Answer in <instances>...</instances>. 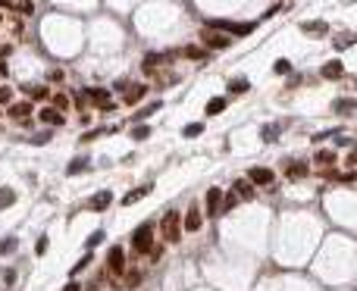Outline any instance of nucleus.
Masks as SVG:
<instances>
[{"mask_svg": "<svg viewBox=\"0 0 357 291\" xmlns=\"http://www.w3.org/2000/svg\"><path fill=\"white\" fill-rule=\"evenodd\" d=\"M341 76H345V66H341V60H329L323 66V79H329V82H338Z\"/></svg>", "mask_w": 357, "mask_h": 291, "instance_id": "nucleus-11", "label": "nucleus"}, {"mask_svg": "<svg viewBox=\"0 0 357 291\" xmlns=\"http://www.w3.org/2000/svg\"><path fill=\"white\" fill-rule=\"evenodd\" d=\"M16 247H19V241L10 235V238H4V241H0V254L7 257V254H13V251H16Z\"/></svg>", "mask_w": 357, "mask_h": 291, "instance_id": "nucleus-27", "label": "nucleus"}, {"mask_svg": "<svg viewBox=\"0 0 357 291\" xmlns=\"http://www.w3.org/2000/svg\"><path fill=\"white\" fill-rule=\"evenodd\" d=\"M260 138H263L266 144H269V141H276V138H279V128H276V125H266V128H263V135H260Z\"/></svg>", "mask_w": 357, "mask_h": 291, "instance_id": "nucleus-32", "label": "nucleus"}, {"mask_svg": "<svg viewBox=\"0 0 357 291\" xmlns=\"http://www.w3.org/2000/svg\"><path fill=\"white\" fill-rule=\"evenodd\" d=\"M204 44L207 47H213V50H226L232 44V35H226V32H217V28H204Z\"/></svg>", "mask_w": 357, "mask_h": 291, "instance_id": "nucleus-4", "label": "nucleus"}, {"mask_svg": "<svg viewBox=\"0 0 357 291\" xmlns=\"http://www.w3.org/2000/svg\"><path fill=\"white\" fill-rule=\"evenodd\" d=\"M13 100V88H7V85H0V104H10Z\"/></svg>", "mask_w": 357, "mask_h": 291, "instance_id": "nucleus-38", "label": "nucleus"}, {"mask_svg": "<svg viewBox=\"0 0 357 291\" xmlns=\"http://www.w3.org/2000/svg\"><path fill=\"white\" fill-rule=\"evenodd\" d=\"M28 97H35V100H44L47 97V88H25Z\"/></svg>", "mask_w": 357, "mask_h": 291, "instance_id": "nucleus-36", "label": "nucleus"}, {"mask_svg": "<svg viewBox=\"0 0 357 291\" xmlns=\"http://www.w3.org/2000/svg\"><path fill=\"white\" fill-rule=\"evenodd\" d=\"M345 163H348V169H351V166H354V163H357V151H351V154H348V157H345Z\"/></svg>", "mask_w": 357, "mask_h": 291, "instance_id": "nucleus-44", "label": "nucleus"}, {"mask_svg": "<svg viewBox=\"0 0 357 291\" xmlns=\"http://www.w3.org/2000/svg\"><path fill=\"white\" fill-rule=\"evenodd\" d=\"M38 119L44 122V125H63V122H66V113L53 110V107H44V110L38 113Z\"/></svg>", "mask_w": 357, "mask_h": 291, "instance_id": "nucleus-9", "label": "nucleus"}, {"mask_svg": "<svg viewBox=\"0 0 357 291\" xmlns=\"http://www.w3.org/2000/svg\"><path fill=\"white\" fill-rule=\"evenodd\" d=\"M157 110H160V104H148L145 110H138V113H135V119H145V116H151V113H157Z\"/></svg>", "mask_w": 357, "mask_h": 291, "instance_id": "nucleus-35", "label": "nucleus"}, {"mask_svg": "<svg viewBox=\"0 0 357 291\" xmlns=\"http://www.w3.org/2000/svg\"><path fill=\"white\" fill-rule=\"evenodd\" d=\"M50 107H53V110H60V113H66V110H69V97H63V94L50 97Z\"/></svg>", "mask_w": 357, "mask_h": 291, "instance_id": "nucleus-28", "label": "nucleus"}, {"mask_svg": "<svg viewBox=\"0 0 357 291\" xmlns=\"http://www.w3.org/2000/svg\"><path fill=\"white\" fill-rule=\"evenodd\" d=\"M301 32L310 35V38H323L326 32H329V25H326V22H304V25H301Z\"/></svg>", "mask_w": 357, "mask_h": 291, "instance_id": "nucleus-13", "label": "nucleus"}, {"mask_svg": "<svg viewBox=\"0 0 357 291\" xmlns=\"http://www.w3.org/2000/svg\"><path fill=\"white\" fill-rule=\"evenodd\" d=\"M151 188H154V185H138V188H132V191L122 197V203L128 207V203H135V200H141V197H148V194H151Z\"/></svg>", "mask_w": 357, "mask_h": 291, "instance_id": "nucleus-14", "label": "nucleus"}, {"mask_svg": "<svg viewBox=\"0 0 357 291\" xmlns=\"http://www.w3.org/2000/svg\"><path fill=\"white\" fill-rule=\"evenodd\" d=\"M235 207H238V194H235V191L223 194V200H220V213H229V210H235Z\"/></svg>", "mask_w": 357, "mask_h": 291, "instance_id": "nucleus-23", "label": "nucleus"}, {"mask_svg": "<svg viewBox=\"0 0 357 291\" xmlns=\"http://www.w3.org/2000/svg\"><path fill=\"white\" fill-rule=\"evenodd\" d=\"M201 132H204V122H188L185 125V138H197Z\"/></svg>", "mask_w": 357, "mask_h": 291, "instance_id": "nucleus-29", "label": "nucleus"}, {"mask_svg": "<svg viewBox=\"0 0 357 291\" xmlns=\"http://www.w3.org/2000/svg\"><path fill=\"white\" fill-rule=\"evenodd\" d=\"M201 226H204V213H201V207H197V203H191L188 213H185L182 229H185V232H201Z\"/></svg>", "mask_w": 357, "mask_h": 291, "instance_id": "nucleus-7", "label": "nucleus"}, {"mask_svg": "<svg viewBox=\"0 0 357 291\" xmlns=\"http://www.w3.org/2000/svg\"><path fill=\"white\" fill-rule=\"evenodd\" d=\"M220 200H223V188H210L207 191V213L220 216Z\"/></svg>", "mask_w": 357, "mask_h": 291, "instance_id": "nucleus-12", "label": "nucleus"}, {"mask_svg": "<svg viewBox=\"0 0 357 291\" xmlns=\"http://www.w3.org/2000/svg\"><path fill=\"white\" fill-rule=\"evenodd\" d=\"M4 282H7V285H13V282H16V272L7 269V272H4Z\"/></svg>", "mask_w": 357, "mask_h": 291, "instance_id": "nucleus-42", "label": "nucleus"}, {"mask_svg": "<svg viewBox=\"0 0 357 291\" xmlns=\"http://www.w3.org/2000/svg\"><path fill=\"white\" fill-rule=\"evenodd\" d=\"M35 251H38V254H44V251H47V235H41V238H38V244H35Z\"/></svg>", "mask_w": 357, "mask_h": 291, "instance_id": "nucleus-41", "label": "nucleus"}, {"mask_svg": "<svg viewBox=\"0 0 357 291\" xmlns=\"http://www.w3.org/2000/svg\"><path fill=\"white\" fill-rule=\"evenodd\" d=\"M151 241H154V226L151 223H141L135 229V235H132V247L138 254H151Z\"/></svg>", "mask_w": 357, "mask_h": 291, "instance_id": "nucleus-3", "label": "nucleus"}, {"mask_svg": "<svg viewBox=\"0 0 357 291\" xmlns=\"http://www.w3.org/2000/svg\"><path fill=\"white\" fill-rule=\"evenodd\" d=\"M248 88H251L248 79H232V82H229V94H245Z\"/></svg>", "mask_w": 357, "mask_h": 291, "instance_id": "nucleus-24", "label": "nucleus"}, {"mask_svg": "<svg viewBox=\"0 0 357 291\" xmlns=\"http://www.w3.org/2000/svg\"><path fill=\"white\" fill-rule=\"evenodd\" d=\"M332 110H335L338 116H348V113H354V110H357V104H354V100H348V97H338Z\"/></svg>", "mask_w": 357, "mask_h": 291, "instance_id": "nucleus-20", "label": "nucleus"}, {"mask_svg": "<svg viewBox=\"0 0 357 291\" xmlns=\"http://www.w3.org/2000/svg\"><path fill=\"white\" fill-rule=\"evenodd\" d=\"M160 229H163V238L166 241H179L182 238V220L176 210H166L163 220H160Z\"/></svg>", "mask_w": 357, "mask_h": 291, "instance_id": "nucleus-2", "label": "nucleus"}, {"mask_svg": "<svg viewBox=\"0 0 357 291\" xmlns=\"http://www.w3.org/2000/svg\"><path fill=\"white\" fill-rule=\"evenodd\" d=\"M232 191L238 194V200H254V182H248V179H235Z\"/></svg>", "mask_w": 357, "mask_h": 291, "instance_id": "nucleus-10", "label": "nucleus"}, {"mask_svg": "<svg viewBox=\"0 0 357 291\" xmlns=\"http://www.w3.org/2000/svg\"><path fill=\"white\" fill-rule=\"evenodd\" d=\"M110 200H113V194H110V191L94 194V197H91V210H107V207H110Z\"/></svg>", "mask_w": 357, "mask_h": 291, "instance_id": "nucleus-21", "label": "nucleus"}, {"mask_svg": "<svg viewBox=\"0 0 357 291\" xmlns=\"http://www.w3.org/2000/svg\"><path fill=\"white\" fill-rule=\"evenodd\" d=\"M132 138H135V141L151 138V128H148V125H135V128H132Z\"/></svg>", "mask_w": 357, "mask_h": 291, "instance_id": "nucleus-31", "label": "nucleus"}, {"mask_svg": "<svg viewBox=\"0 0 357 291\" xmlns=\"http://www.w3.org/2000/svg\"><path fill=\"white\" fill-rule=\"evenodd\" d=\"M88 166H91V160H88V157H76L73 163L66 166V172H69V176H76V172H85Z\"/></svg>", "mask_w": 357, "mask_h": 291, "instance_id": "nucleus-22", "label": "nucleus"}, {"mask_svg": "<svg viewBox=\"0 0 357 291\" xmlns=\"http://www.w3.org/2000/svg\"><path fill=\"white\" fill-rule=\"evenodd\" d=\"M351 44H357V35H338V38H335V50H345V47H351Z\"/></svg>", "mask_w": 357, "mask_h": 291, "instance_id": "nucleus-26", "label": "nucleus"}, {"mask_svg": "<svg viewBox=\"0 0 357 291\" xmlns=\"http://www.w3.org/2000/svg\"><path fill=\"white\" fill-rule=\"evenodd\" d=\"M47 138H50V132H41V135H35V138H32V141H35V144H44V141H47Z\"/></svg>", "mask_w": 357, "mask_h": 291, "instance_id": "nucleus-43", "label": "nucleus"}, {"mask_svg": "<svg viewBox=\"0 0 357 291\" xmlns=\"http://www.w3.org/2000/svg\"><path fill=\"white\" fill-rule=\"evenodd\" d=\"M13 203H16V191H13L10 185H4V188H0V210L13 207Z\"/></svg>", "mask_w": 357, "mask_h": 291, "instance_id": "nucleus-19", "label": "nucleus"}, {"mask_svg": "<svg viewBox=\"0 0 357 291\" xmlns=\"http://www.w3.org/2000/svg\"><path fill=\"white\" fill-rule=\"evenodd\" d=\"M63 291H82V285H79V282H76V279H73V282H69V285H66V288H63Z\"/></svg>", "mask_w": 357, "mask_h": 291, "instance_id": "nucleus-46", "label": "nucleus"}, {"mask_svg": "<svg viewBox=\"0 0 357 291\" xmlns=\"http://www.w3.org/2000/svg\"><path fill=\"white\" fill-rule=\"evenodd\" d=\"M313 163H317V166H332L335 163V154L332 151H320L317 157H313Z\"/></svg>", "mask_w": 357, "mask_h": 291, "instance_id": "nucleus-25", "label": "nucleus"}, {"mask_svg": "<svg viewBox=\"0 0 357 291\" xmlns=\"http://www.w3.org/2000/svg\"><path fill=\"white\" fill-rule=\"evenodd\" d=\"M10 116H13L16 122L28 119V116H32V104H28V100H25V104H13V107H10Z\"/></svg>", "mask_w": 357, "mask_h": 291, "instance_id": "nucleus-15", "label": "nucleus"}, {"mask_svg": "<svg viewBox=\"0 0 357 291\" xmlns=\"http://www.w3.org/2000/svg\"><path fill=\"white\" fill-rule=\"evenodd\" d=\"M169 63H173V53H148L145 60H141V69L154 76L157 69H163V66H169Z\"/></svg>", "mask_w": 357, "mask_h": 291, "instance_id": "nucleus-5", "label": "nucleus"}, {"mask_svg": "<svg viewBox=\"0 0 357 291\" xmlns=\"http://www.w3.org/2000/svg\"><path fill=\"white\" fill-rule=\"evenodd\" d=\"M207 28H217V32H226V35H238L245 38L254 32V22H229V19H210Z\"/></svg>", "mask_w": 357, "mask_h": 291, "instance_id": "nucleus-1", "label": "nucleus"}, {"mask_svg": "<svg viewBox=\"0 0 357 291\" xmlns=\"http://www.w3.org/2000/svg\"><path fill=\"white\" fill-rule=\"evenodd\" d=\"M138 282H141V272H128V275H125V285H128V288H135Z\"/></svg>", "mask_w": 357, "mask_h": 291, "instance_id": "nucleus-39", "label": "nucleus"}, {"mask_svg": "<svg viewBox=\"0 0 357 291\" xmlns=\"http://www.w3.org/2000/svg\"><path fill=\"white\" fill-rule=\"evenodd\" d=\"M107 266H110V272L125 275V254H122V247H119V244H113V247H110V254H107Z\"/></svg>", "mask_w": 357, "mask_h": 291, "instance_id": "nucleus-6", "label": "nucleus"}, {"mask_svg": "<svg viewBox=\"0 0 357 291\" xmlns=\"http://www.w3.org/2000/svg\"><path fill=\"white\" fill-rule=\"evenodd\" d=\"M63 79H66V76H63L60 69H53V72H50V82H63Z\"/></svg>", "mask_w": 357, "mask_h": 291, "instance_id": "nucleus-45", "label": "nucleus"}, {"mask_svg": "<svg viewBox=\"0 0 357 291\" xmlns=\"http://www.w3.org/2000/svg\"><path fill=\"white\" fill-rule=\"evenodd\" d=\"M248 179H251L254 185H273V179H276V172H273V169H266V166H251V172H248Z\"/></svg>", "mask_w": 357, "mask_h": 291, "instance_id": "nucleus-8", "label": "nucleus"}, {"mask_svg": "<svg viewBox=\"0 0 357 291\" xmlns=\"http://www.w3.org/2000/svg\"><path fill=\"white\" fill-rule=\"evenodd\" d=\"M182 53L188 56V60H201V56H204V50H201V47H185Z\"/></svg>", "mask_w": 357, "mask_h": 291, "instance_id": "nucleus-37", "label": "nucleus"}, {"mask_svg": "<svg viewBox=\"0 0 357 291\" xmlns=\"http://www.w3.org/2000/svg\"><path fill=\"white\" fill-rule=\"evenodd\" d=\"M273 69H276V76H289V72H292V63H289V60H279Z\"/></svg>", "mask_w": 357, "mask_h": 291, "instance_id": "nucleus-33", "label": "nucleus"}, {"mask_svg": "<svg viewBox=\"0 0 357 291\" xmlns=\"http://www.w3.org/2000/svg\"><path fill=\"white\" fill-rule=\"evenodd\" d=\"M226 107H229V100H226V97H210V104H207V116H220Z\"/></svg>", "mask_w": 357, "mask_h": 291, "instance_id": "nucleus-18", "label": "nucleus"}, {"mask_svg": "<svg viewBox=\"0 0 357 291\" xmlns=\"http://www.w3.org/2000/svg\"><path fill=\"white\" fill-rule=\"evenodd\" d=\"M145 94H148L145 85H132V88H125V104H138Z\"/></svg>", "mask_w": 357, "mask_h": 291, "instance_id": "nucleus-17", "label": "nucleus"}, {"mask_svg": "<svg viewBox=\"0 0 357 291\" xmlns=\"http://www.w3.org/2000/svg\"><path fill=\"white\" fill-rule=\"evenodd\" d=\"M88 263H91V254H85V257H82V260H79V263H76V266H73V279H76V275H79V272H82V269H85V266H88Z\"/></svg>", "mask_w": 357, "mask_h": 291, "instance_id": "nucleus-34", "label": "nucleus"}, {"mask_svg": "<svg viewBox=\"0 0 357 291\" xmlns=\"http://www.w3.org/2000/svg\"><path fill=\"white\" fill-rule=\"evenodd\" d=\"M0 76H7V63L4 60H0Z\"/></svg>", "mask_w": 357, "mask_h": 291, "instance_id": "nucleus-47", "label": "nucleus"}, {"mask_svg": "<svg viewBox=\"0 0 357 291\" xmlns=\"http://www.w3.org/2000/svg\"><path fill=\"white\" fill-rule=\"evenodd\" d=\"M307 176V166L298 163V160H292L289 166H285V179H304Z\"/></svg>", "mask_w": 357, "mask_h": 291, "instance_id": "nucleus-16", "label": "nucleus"}, {"mask_svg": "<svg viewBox=\"0 0 357 291\" xmlns=\"http://www.w3.org/2000/svg\"><path fill=\"white\" fill-rule=\"evenodd\" d=\"M101 241H104V232H94V235H88V241H85V244L94 247V244H101Z\"/></svg>", "mask_w": 357, "mask_h": 291, "instance_id": "nucleus-40", "label": "nucleus"}, {"mask_svg": "<svg viewBox=\"0 0 357 291\" xmlns=\"http://www.w3.org/2000/svg\"><path fill=\"white\" fill-rule=\"evenodd\" d=\"M13 7H16V13H25V16H32V13H35L32 0H19V4H13Z\"/></svg>", "mask_w": 357, "mask_h": 291, "instance_id": "nucleus-30", "label": "nucleus"}]
</instances>
